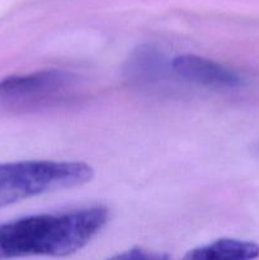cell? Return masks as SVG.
I'll return each mask as SVG.
<instances>
[{
  "label": "cell",
  "mask_w": 259,
  "mask_h": 260,
  "mask_svg": "<svg viewBox=\"0 0 259 260\" xmlns=\"http://www.w3.org/2000/svg\"><path fill=\"white\" fill-rule=\"evenodd\" d=\"M108 222L104 207L43 213L0 225V260L68 256L86 245Z\"/></svg>",
  "instance_id": "obj_1"
},
{
  "label": "cell",
  "mask_w": 259,
  "mask_h": 260,
  "mask_svg": "<svg viewBox=\"0 0 259 260\" xmlns=\"http://www.w3.org/2000/svg\"><path fill=\"white\" fill-rule=\"evenodd\" d=\"M94 170L84 161H28L0 164V208L19 201L79 187L93 179Z\"/></svg>",
  "instance_id": "obj_2"
},
{
  "label": "cell",
  "mask_w": 259,
  "mask_h": 260,
  "mask_svg": "<svg viewBox=\"0 0 259 260\" xmlns=\"http://www.w3.org/2000/svg\"><path fill=\"white\" fill-rule=\"evenodd\" d=\"M78 88L79 78L75 74L47 69L0 80V103L19 111L40 109L69 101Z\"/></svg>",
  "instance_id": "obj_3"
},
{
  "label": "cell",
  "mask_w": 259,
  "mask_h": 260,
  "mask_svg": "<svg viewBox=\"0 0 259 260\" xmlns=\"http://www.w3.org/2000/svg\"><path fill=\"white\" fill-rule=\"evenodd\" d=\"M172 69L178 78L213 89H235L243 84V79L233 69L197 55H180L173 58Z\"/></svg>",
  "instance_id": "obj_4"
},
{
  "label": "cell",
  "mask_w": 259,
  "mask_h": 260,
  "mask_svg": "<svg viewBox=\"0 0 259 260\" xmlns=\"http://www.w3.org/2000/svg\"><path fill=\"white\" fill-rule=\"evenodd\" d=\"M259 245L253 241L220 239L190 250L183 260H255Z\"/></svg>",
  "instance_id": "obj_5"
},
{
  "label": "cell",
  "mask_w": 259,
  "mask_h": 260,
  "mask_svg": "<svg viewBox=\"0 0 259 260\" xmlns=\"http://www.w3.org/2000/svg\"><path fill=\"white\" fill-rule=\"evenodd\" d=\"M164 68L161 53L151 46H141L127 61L126 73L131 80L150 83L161 74Z\"/></svg>",
  "instance_id": "obj_6"
},
{
  "label": "cell",
  "mask_w": 259,
  "mask_h": 260,
  "mask_svg": "<svg viewBox=\"0 0 259 260\" xmlns=\"http://www.w3.org/2000/svg\"><path fill=\"white\" fill-rule=\"evenodd\" d=\"M108 260H170L169 256L165 254L156 253V251H150L146 249L134 248L130 250L119 253L117 255L112 256Z\"/></svg>",
  "instance_id": "obj_7"
}]
</instances>
